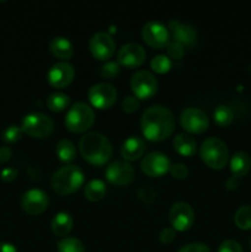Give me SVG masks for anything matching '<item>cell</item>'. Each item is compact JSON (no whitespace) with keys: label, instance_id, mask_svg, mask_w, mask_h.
<instances>
[{"label":"cell","instance_id":"obj_26","mask_svg":"<svg viewBox=\"0 0 251 252\" xmlns=\"http://www.w3.org/2000/svg\"><path fill=\"white\" fill-rule=\"evenodd\" d=\"M70 98L66 94L61 93V91H56L52 93L51 95L47 97V106L49 110L52 111H63L64 108L68 107Z\"/></svg>","mask_w":251,"mask_h":252},{"label":"cell","instance_id":"obj_35","mask_svg":"<svg viewBox=\"0 0 251 252\" xmlns=\"http://www.w3.org/2000/svg\"><path fill=\"white\" fill-rule=\"evenodd\" d=\"M170 174H171L172 177L175 179H185L188 175V169L185 164L182 162H175V164H171L170 166Z\"/></svg>","mask_w":251,"mask_h":252},{"label":"cell","instance_id":"obj_8","mask_svg":"<svg viewBox=\"0 0 251 252\" xmlns=\"http://www.w3.org/2000/svg\"><path fill=\"white\" fill-rule=\"evenodd\" d=\"M89 101L91 105L100 110L110 108L117 100V90L108 83H97L89 89Z\"/></svg>","mask_w":251,"mask_h":252},{"label":"cell","instance_id":"obj_7","mask_svg":"<svg viewBox=\"0 0 251 252\" xmlns=\"http://www.w3.org/2000/svg\"><path fill=\"white\" fill-rule=\"evenodd\" d=\"M130 86L135 97L147 100L157 94V80L150 71L138 70L132 75Z\"/></svg>","mask_w":251,"mask_h":252},{"label":"cell","instance_id":"obj_40","mask_svg":"<svg viewBox=\"0 0 251 252\" xmlns=\"http://www.w3.org/2000/svg\"><path fill=\"white\" fill-rule=\"evenodd\" d=\"M17 176V170L14 167H5L4 170L0 174V177L2 179V181L5 182H11L16 179Z\"/></svg>","mask_w":251,"mask_h":252},{"label":"cell","instance_id":"obj_11","mask_svg":"<svg viewBox=\"0 0 251 252\" xmlns=\"http://www.w3.org/2000/svg\"><path fill=\"white\" fill-rule=\"evenodd\" d=\"M181 125L187 132L199 133L206 132L209 126V118L203 110L197 107H187L181 113Z\"/></svg>","mask_w":251,"mask_h":252},{"label":"cell","instance_id":"obj_37","mask_svg":"<svg viewBox=\"0 0 251 252\" xmlns=\"http://www.w3.org/2000/svg\"><path fill=\"white\" fill-rule=\"evenodd\" d=\"M179 252H211V250L203 243H189L182 246Z\"/></svg>","mask_w":251,"mask_h":252},{"label":"cell","instance_id":"obj_4","mask_svg":"<svg viewBox=\"0 0 251 252\" xmlns=\"http://www.w3.org/2000/svg\"><path fill=\"white\" fill-rule=\"evenodd\" d=\"M199 154L209 167L216 170L223 169L229 159L228 147L223 140L217 137L207 138L201 144Z\"/></svg>","mask_w":251,"mask_h":252},{"label":"cell","instance_id":"obj_34","mask_svg":"<svg viewBox=\"0 0 251 252\" xmlns=\"http://www.w3.org/2000/svg\"><path fill=\"white\" fill-rule=\"evenodd\" d=\"M120 73V64L117 62H106L102 66H101V75L103 78L111 79L116 76Z\"/></svg>","mask_w":251,"mask_h":252},{"label":"cell","instance_id":"obj_30","mask_svg":"<svg viewBox=\"0 0 251 252\" xmlns=\"http://www.w3.org/2000/svg\"><path fill=\"white\" fill-rule=\"evenodd\" d=\"M150 66H152L153 70L157 71V73L164 74L167 73V71L171 69L172 62L171 59L167 56H165V54H157V56H155L154 58L152 59V62H150Z\"/></svg>","mask_w":251,"mask_h":252},{"label":"cell","instance_id":"obj_27","mask_svg":"<svg viewBox=\"0 0 251 252\" xmlns=\"http://www.w3.org/2000/svg\"><path fill=\"white\" fill-rule=\"evenodd\" d=\"M213 118L216 123L220 127H226L234 120V113L231 108L226 105H219L213 112Z\"/></svg>","mask_w":251,"mask_h":252},{"label":"cell","instance_id":"obj_6","mask_svg":"<svg viewBox=\"0 0 251 252\" xmlns=\"http://www.w3.org/2000/svg\"><path fill=\"white\" fill-rule=\"evenodd\" d=\"M54 123L49 116L41 112L29 113L21 123L22 132L33 138H46L53 132Z\"/></svg>","mask_w":251,"mask_h":252},{"label":"cell","instance_id":"obj_22","mask_svg":"<svg viewBox=\"0 0 251 252\" xmlns=\"http://www.w3.org/2000/svg\"><path fill=\"white\" fill-rule=\"evenodd\" d=\"M174 148L179 154L184 157H192L196 153L197 143L192 135L186 133H179L174 138Z\"/></svg>","mask_w":251,"mask_h":252},{"label":"cell","instance_id":"obj_9","mask_svg":"<svg viewBox=\"0 0 251 252\" xmlns=\"http://www.w3.org/2000/svg\"><path fill=\"white\" fill-rule=\"evenodd\" d=\"M169 220L175 230H188L194 223V211L186 202H176L169 212Z\"/></svg>","mask_w":251,"mask_h":252},{"label":"cell","instance_id":"obj_1","mask_svg":"<svg viewBox=\"0 0 251 252\" xmlns=\"http://www.w3.org/2000/svg\"><path fill=\"white\" fill-rule=\"evenodd\" d=\"M140 127L144 137L149 140H164L172 134L175 128V118L171 111L161 105L148 107L143 112Z\"/></svg>","mask_w":251,"mask_h":252},{"label":"cell","instance_id":"obj_18","mask_svg":"<svg viewBox=\"0 0 251 252\" xmlns=\"http://www.w3.org/2000/svg\"><path fill=\"white\" fill-rule=\"evenodd\" d=\"M169 30L171 31L174 41L179 42L182 46H194L198 41V34L196 29L189 24H184L179 20H170Z\"/></svg>","mask_w":251,"mask_h":252},{"label":"cell","instance_id":"obj_23","mask_svg":"<svg viewBox=\"0 0 251 252\" xmlns=\"http://www.w3.org/2000/svg\"><path fill=\"white\" fill-rule=\"evenodd\" d=\"M74 225V219L66 212H59L52 220V230L57 236H65L70 233Z\"/></svg>","mask_w":251,"mask_h":252},{"label":"cell","instance_id":"obj_41","mask_svg":"<svg viewBox=\"0 0 251 252\" xmlns=\"http://www.w3.org/2000/svg\"><path fill=\"white\" fill-rule=\"evenodd\" d=\"M12 155V150L9 147H0V162H6Z\"/></svg>","mask_w":251,"mask_h":252},{"label":"cell","instance_id":"obj_3","mask_svg":"<svg viewBox=\"0 0 251 252\" xmlns=\"http://www.w3.org/2000/svg\"><path fill=\"white\" fill-rule=\"evenodd\" d=\"M84 184V172L78 165H65L57 170L51 180V186L57 193L69 194Z\"/></svg>","mask_w":251,"mask_h":252},{"label":"cell","instance_id":"obj_17","mask_svg":"<svg viewBox=\"0 0 251 252\" xmlns=\"http://www.w3.org/2000/svg\"><path fill=\"white\" fill-rule=\"evenodd\" d=\"M75 70L68 62H58L49 68L47 79L52 86L57 89L65 88L73 81Z\"/></svg>","mask_w":251,"mask_h":252},{"label":"cell","instance_id":"obj_39","mask_svg":"<svg viewBox=\"0 0 251 252\" xmlns=\"http://www.w3.org/2000/svg\"><path fill=\"white\" fill-rule=\"evenodd\" d=\"M175 229L174 228H164L161 229L159 234V239L162 244H170L175 239Z\"/></svg>","mask_w":251,"mask_h":252},{"label":"cell","instance_id":"obj_44","mask_svg":"<svg viewBox=\"0 0 251 252\" xmlns=\"http://www.w3.org/2000/svg\"><path fill=\"white\" fill-rule=\"evenodd\" d=\"M250 246H251V239H250Z\"/></svg>","mask_w":251,"mask_h":252},{"label":"cell","instance_id":"obj_16","mask_svg":"<svg viewBox=\"0 0 251 252\" xmlns=\"http://www.w3.org/2000/svg\"><path fill=\"white\" fill-rule=\"evenodd\" d=\"M48 194L39 189H31L22 194L21 207L26 213L36 216L48 207Z\"/></svg>","mask_w":251,"mask_h":252},{"label":"cell","instance_id":"obj_19","mask_svg":"<svg viewBox=\"0 0 251 252\" xmlns=\"http://www.w3.org/2000/svg\"><path fill=\"white\" fill-rule=\"evenodd\" d=\"M145 149H147V145L143 138L138 137V135H132V137H128L127 139L123 142L122 147H121V154L125 158V160H137L144 154Z\"/></svg>","mask_w":251,"mask_h":252},{"label":"cell","instance_id":"obj_31","mask_svg":"<svg viewBox=\"0 0 251 252\" xmlns=\"http://www.w3.org/2000/svg\"><path fill=\"white\" fill-rule=\"evenodd\" d=\"M22 133L24 132H22L21 127H19V126H9L2 132V140L5 143H15L21 139Z\"/></svg>","mask_w":251,"mask_h":252},{"label":"cell","instance_id":"obj_12","mask_svg":"<svg viewBox=\"0 0 251 252\" xmlns=\"http://www.w3.org/2000/svg\"><path fill=\"white\" fill-rule=\"evenodd\" d=\"M105 176L108 182L116 186L127 185L134 179L135 170L132 165L126 160H115L107 166Z\"/></svg>","mask_w":251,"mask_h":252},{"label":"cell","instance_id":"obj_21","mask_svg":"<svg viewBox=\"0 0 251 252\" xmlns=\"http://www.w3.org/2000/svg\"><path fill=\"white\" fill-rule=\"evenodd\" d=\"M49 48L51 52L53 53L54 57L59 59H69L73 57L74 54V46L66 37L57 36L49 43Z\"/></svg>","mask_w":251,"mask_h":252},{"label":"cell","instance_id":"obj_43","mask_svg":"<svg viewBox=\"0 0 251 252\" xmlns=\"http://www.w3.org/2000/svg\"><path fill=\"white\" fill-rule=\"evenodd\" d=\"M236 177H231V179H229L228 181H226V187H228V189H236V186H238V184H236L235 181H234V180H235Z\"/></svg>","mask_w":251,"mask_h":252},{"label":"cell","instance_id":"obj_13","mask_svg":"<svg viewBox=\"0 0 251 252\" xmlns=\"http://www.w3.org/2000/svg\"><path fill=\"white\" fill-rule=\"evenodd\" d=\"M143 172L150 177H160L170 170L171 162L167 155L160 152H152L143 158L140 162Z\"/></svg>","mask_w":251,"mask_h":252},{"label":"cell","instance_id":"obj_24","mask_svg":"<svg viewBox=\"0 0 251 252\" xmlns=\"http://www.w3.org/2000/svg\"><path fill=\"white\" fill-rule=\"evenodd\" d=\"M84 194H85L86 198L89 201H100L105 197L106 194V185L102 180H91L88 184L85 185V189H84Z\"/></svg>","mask_w":251,"mask_h":252},{"label":"cell","instance_id":"obj_25","mask_svg":"<svg viewBox=\"0 0 251 252\" xmlns=\"http://www.w3.org/2000/svg\"><path fill=\"white\" fill-rule=\"evenodd\" d=\"M56 153L59 159L64 162L73 161L76 155V148L74 143L69 139L59 140L56 147Z\"/></svg>","mask_w":251,"mask_h":252},{"label":"cell","instance_id":"obj_28","mask_svg":"<svg viewBox=\"0 0 251 252\" xmlns=\"http://www.w3.org/2000/svg\"><path fill=\"white\" fill-rule=\"evenodd\" d=\"M234 220L238 228L243 229V230H249L251 229V206L245 204L241 206L240 208L236 211Z\"/></svg>","mask_w":251,"mask_h":252},{"label":"cell","instance_id":"obj_20","mask_svg":"<svg viewBox=\"0 0 251 252\" xmlns=\"http://www.w3.org/2000/svg\"><path fill=\"white\" fill-rule=\"evenodd\" d=\"M251 158L245 152H236L230 159V171L234 177L239 179L250 171Z\"/></svg>","mask_w":251,"mask_h":252},{"label":"cell","instance_id":"obj_5","mask_svg":"<svg viewBox=\"0 0 251 252\" xmlns=\"http://www.w3.org/2000/svg\"><path fill=\"white\" fill-rule=\"evenodd\" d=\"M95 122V112L85 102H76L65 115V126L70 132L83 133Z\"/></svg>","mask_w":251,"mask_h":252},{"label":"cell","instance_id":"obj_38","mask_svg":"<svg viewBox=\"0 0 251 252\" xmlns=\"http://www.w3.org/2000/svg\"><path fill=\"white\" fill-rule=\"evenodd\" d=\"M139 107V101L135 96H127L125 100L122 101V108L126 112H133Z\"/></svg>","mask_w":251,"mask_h":252},{"label":"cell","instance_id":"obj_42","mask_svg":"<svg viewBox=\"0 0 251 252\" xmlns=\"http://www.w3.org/2000/svg\"><path fill=\"white\" fill-rule=\"evenodd\" d=\"M0 252H17V249L12 244L0 243Z\"/></svg>","mask_w":251,"mask_h":252},{"label":"cell","instance_id":"obj_14","mask_svg":"<svg viewBox=\"0 0 251 252\" xmlns=\"http://www.w3.org/2000/svg\"><path fill=\"white\" fill-rule=\"evenodd\" d=\"M89 47H90L91 53L96 59L106 61V59H110L115 53L116 43L110 33L100 31L93 34L90 42H89Z\"/></svg>","mask_w":251,"mask_h":252},{"label":"cell","instance_id":"obj_32","mask_svg":"<svg viewBox=\"0 0 251 252\" xmlns=\"http://www.w3.org/2000/svg\"><path fill=\"white\" fill-rule=\"evenodd\" d=\"M137 196L140 201L145 202V203H152L157 199V192L150 186H140L137 189Z\"/></svg>","mask_w":251,"mask_h":252},{"label":"cell","instance_id":"obj_15","mask_svg":"<svg viewBox=\"0 0 251 252\" xmlns=\"http://www.w3.org/2000/svg\"><path fill=\"white\" fill-rule=\"evenodd\" d=\"M145 57H147L145 49L137 42H129V43L123 44L118 49L117 53L118 64H122L127 68L139 66L140 64L144 63Z\"/></svg>","mask_w":251,"mask_h":252},{"label":"cell","instance_id":"obj_10","mask_svg":"<svg viewBox=\"0 0 251 252\" xmlns=\"http://www.w3.org/2000/svg\"><path fill=\"white\" fill-rule=\"evenodd\" d=\"M143 39L154 48H162L170 41V32L164 24L157 20H150L143 26Z\"/></svg>","mask_w":251,"mask_h":252},{"label":"cell","instance_id":"obj_36","mask_svg":"<svg viewBox=\"0 0 251 252\" xmlns=\"http://www.w3.org/2000/svg\"><path fill=\"white\" fill-rule=\"evenodd\" d=\"M218 252H244L240 244L235 240H225L220 244Z\"/></svg>","mask_w":251,"mask_h":252},{"label":"cell","instance_id":"obj_33","mask_svg":"<svg viewBox=\"0 0 251 252\" xmlns=\"http://www.w3.org/2000/svg\"><path fill=\"white\" fill-rule=\"evenodd\" d=\"M167 54L172 59H181L185 56V47L176 41H171L166 46Z\"/></svg>","mask_w":251,"mask_h":252},{"label":"cell","instance_id":"obj_2","mask_svg":"<svg viewBox=\"0 0 251 252\" xmlns=\"http://www.w3.org/2000/svg\"><path fill=\"white\" fill-rule=\"evenodd\" d=\"M79 148L84 159L94 165H103L112 155V145L106 135L89 132L80 138Z\"/></svg>","mask_w":251,"mask_h":252},{"label":"cell","instance_id":"obj_29","mask_svg":"<svg viewBox=\"0 0 251 252\" xmlns=\"http://www.w3.org/2000/svg\"><path fill=\"white\" fill-rule=\"evenodd\" d=\"M58 252H85L83 243L79 239L71 238H63L57 245Z\"/></svg>","mask_w":251,"mask_h":252}]
</instances>
